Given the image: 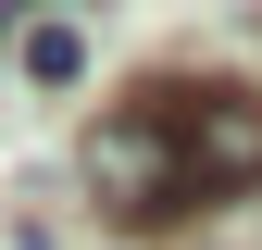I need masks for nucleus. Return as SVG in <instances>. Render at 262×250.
Segmentation results:
<instances>
[{
  "label": "nucleus",
  "mask_w": 262,
  "mask_h": 250,
  "mask_svg": "<svg viewBox=\"0 0 262 250\" xmlns=\"http://www.w3.org/2000/svg\"><path fill=\"white\" fill-rule=\"evenodd\" d=\"M88 200L113 225H187V213L262 187V100L225 75H162V88H125V100L88 125L75 150Z\"/></svg>",
  "instance_id": "nucleus-1"
},
{
  "label": "nucleus",
  "mask_w": 262,
  "mask_h": 250,
  "mask_svg": "<svg viewBox=\"0 0 262 250\" xmlns=\"http://www.w3.org/2000/svg\"><path fill=\"white\" fill-rule=\"evenodd\" d=\"M13 62H25L38 88H75V75H88V25H62V13H38V25L13 38Z\"/></svg>",
  "instance_id": "nucleus-2"
}]
</instances>
